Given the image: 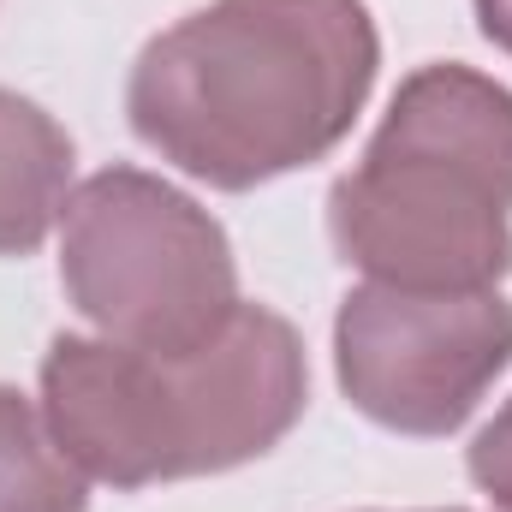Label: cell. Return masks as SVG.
Here are the masks:
<instances>
[{"label": "cell", "instance_id": "6da1fadb", "mask_svg": "<svg viewBox=\"0 0 512 512\" xmlns=\"http://www.w3.org/2000/svg\"><path fill=\"white\" fill-rule=\"evenodd\" d=\"M382 72L364 0H209L143 42L126 120L209 191H256L334 155Z\"/></svg>", "mask_w": 512, "mask_h": 512}, {"label": "cell", "instance_id": "7a4b0ae2", "mask_svg": "<svg viewBox=\"0 0 512 512\" xmlns=\"http://www.w3.org/2000/svg\"><path fill=\"white\" fill-rule=\"evenodd\" d=\"M304 405V340L268 304H239L191 352L54 334L42 358V417L60 453L120 495L239 471L298 429Z\"/></svg>", "mask_w": 512, "mask_h": 512}, {"label": "cell", "instance_id": "3957f363", "mask_svg": "<svg viewBox=\"0 0 512 512\" xmlns=\"http://www.w3.org/2000/svg\"><path fill=\"white\" fill-rule=\"evenodd\" d=\"M346 268L399 292H501L512 274V90L465 60L399 78L328 191Z\"/></svg>", "mask_w": 512, "mask_h": 512}, {"label": "cell", "instance_id": "277c9868", "mask_svg": "<svg viewBox=\"0 0 512 512\" xmlns=\"http://www.w3.org/2000/svg\"><path fill=\"white\" fill-rule=\"evenodd\" d=\"M60 286L102 340L143 352H191L245 304L227 227L143 167H102L66 197Z\"/></svg>", "mask_w": 512, "mask_h": 512}, {"label": "cell", "instance_id": "5b68a950", "mask_svg": "<svg viewBox=\"0 0 512 512\" xmlns=\"http://www.w3.org/2000/svg\"><path fill=\"white\" fill-rule=\"evenodd\" d=\"M512 370V304L501 292L352 286L334 310V382L358 417L441 441Z\"/></svg>", "mask_w": 512, "mask_h": 512}, {"label": "cell", "instance_id": "8992f818", "mask_svg": "<svg viewBox=\"0 0 512 512\" xmlns=\"http://www.w3.org/2000/svg\"><path fill=\"white\" fill-rule=\"evenodd\" d=\"M78 149L66 126L0 84V256H36L66 215Z\"/></svg>", "mask_w": 512, "mask_h": 512}, {"label": "cell", "instance_id": "52a82bcc", "mask_svg": "<svg viewBox=\"0 0 512 512\" xmlns=\"http://www.w3.org/2000/svg\"><path fill=\"white\" fill-rule=\"evenodd\" d=\"M0 512H90V477L60 453L42 399L0 382Z\"/></svg>", "mask_w": 512, "mask_h": 512}, {"label": "cell", "instance_id": "ba28073f", "mask_svg": "<svg viewBox=\"0 0 512 512\" xmlns=\"http://www.w3.org/2000/svg\"><path fill=\"white\" fill-rule=\"evenodd\" d=\"M465 477L477 483V495L495 512H512V399L477 429V441L465 447Z\"/></svg>", "mask_w": 512, "mask_h": 512}, {"label": "cell", "instance_id": "9c48e42d", "mask_svg": "<svg viewBox=\"0 0 512 512\" xmlns=\"http://www.w3.org/2000/svg\"><path fill=\"white\" fill-rule=\"evenodd\" d=\"M477 6V30L501 48V54H512V0H471Z\"/></svg>", "mask_w": 512, "mask_h": 512}, {"label": "cell", "instance_id": "30bf717a", "mask_svg": "<svg viewBox=\"0 0 512 512\" xmlns=\"http://www.w3.org/2000/svg\"><path fill=\"white\" fill-rule=\"evenodd\" d=\"M435 512H465V507H435Z\"/></svg>", "mask_w": 512, "mask_h": 512}]
</instances>
